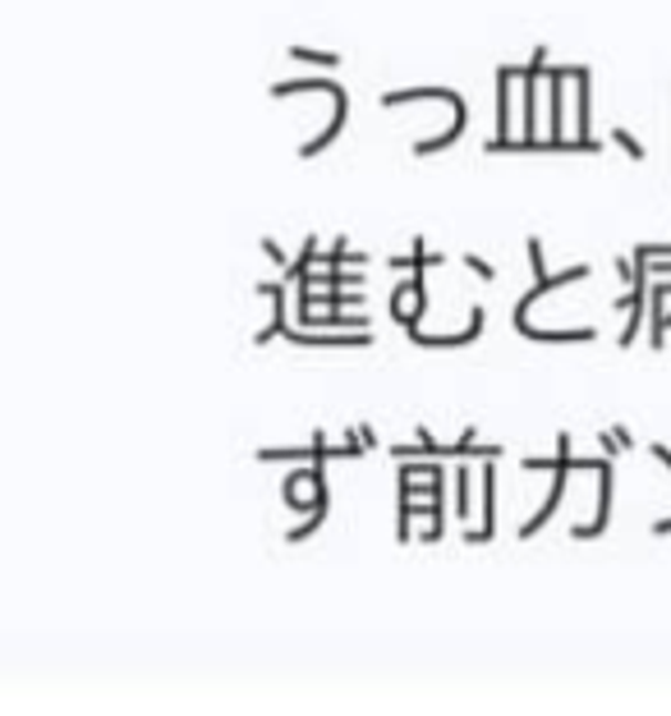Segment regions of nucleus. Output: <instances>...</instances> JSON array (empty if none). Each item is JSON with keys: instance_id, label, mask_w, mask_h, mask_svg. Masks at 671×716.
Listing matches in <instances>:
<instances>
[{"instance_id": "obj_20", "label": "nucleus", "mask_w": 671, "mask_h": 716, "mask_svg": "<svg viewBox=\"0 0 671 716\" xmlns=\"http://www.w3.org/2000/svg\"><path fill=\"white\" fill-rule=\"evenodd\" d=\"M258 243H262V253H267L271 262H281V267H290V262H286V248H281L277 239H258Z\"/></svg>"}, {"instance_id": "obj_18", "label": "nucleus", "mask_w": 671, "mask_h": 716, "mask_svg": "<svg viewBox=\"0 0 671 716\" xmlns=\"http://www.w3.org/2000/svg\"><path fill=\"white\" fill-rule=\"evenodd\" d=\"M465 267H469L478 280H497V267H493V262H483L478 253H465Z\"/></svg>"}, {"instance_id": "obj_2", "label": "nucleus", "mask_w": 671, "mask_h": 716, "mask_svg": "<svg viewBox=\"0 0 671 716\" xmlns=\"http://www.w3.org/2000/svg\"><path fill=\"white\" fill-rule=\"evenodd\" d=\"M483 308L474 303L469 308V326L465 331H455V335H423V331H414L410 340H414V345H423V350H465V345H474V340L483 335Z\"/></svg>"}, {"instance_id": "obj_12", "label": "nucleus", "mask_w": 671, "mask_h": 716, "mask_svg": "<svg viewBox=\"0 0 671 716\" xmlns=\"http://www.w3.org/2000/svg\"><path fill=\"white\" fill-rule=\"evenodd\" d=\"M465 124H469V111H455V120H451V129H446V134H437V138H423V143H414V157H433V152L451 147L455 138L465 134Z\"/></svg>"}, {"instance_id": "obj_23", "label": "nucleus", "mask_w": 671, "mask_h": 716, "mask_svg": "<svg viewBox=\"0 0 671 716\" xmlns=\"http://www.w3.org/2000/svg\"><path fill=\"white\" fill-rule=\"evenodd\" d=\"M354 432H359V442H363V446H369V450H373V446H378V437H373V427H369V423H359V427H354Z\"/></svg>"}, {"instance_id": "obj_13", "label": "nucleus", "mask_w": 671, "mask_h": 716, "mask_svg": "<svg viewBox=\"0 0 671 716\" xmlns=\"http://www.w3.org/2000/svg\"><path fill=\"white\" fill-rule=\"evenodd\" d=\"M290 60H303V65H313V70H336L341 65V55L336 51H309V46H290Z\"/></svg>"}, {"instance_id": "obj_17", "label": "nucleus", "mask_w": 671, "mask_h": 716, "mask_svg": "<svg viewBox=\"0 0 671 716\" xmlns=\"http://www.w3.org/2000/svg\"><path fill=\"white\" fill-rule=\"evenodd\" d=\"M455 510L469 515V469L455 474Z\"/></svg>"}, {"instance_id": "obj_15", "label": "nucleus", "mask_w": 671, "mask_h": 716, "mask_svg": "<svg viewBox=\"0 0 671 716\" xmlns=\"http://www.w3.org/2000/svg\"><path fill=\"white\" fill-rule=\"evenodd\" d=\"M612 143H617V147L626 152L630 162H649V152H644V143H639V138H634L630 129H612Z\"/></svg>"}, {"instance_id": "obj_22", "label": "nucleus", "mask_w": 671, "mask_h": 716, "mask_svg": "<svg viewBox=\"0 0 671 716\" xmlns=\"http://www.w3.org/2000/svg\"><path fill=\"white\" fill-rule=\"evenodd\" d=\"M649 455H653V459H658V464H662V469H667V474H671V450H667V446H662V442H653V446H649Z\"/></svg>"}, {"instance_id": "obj_4", "label": "nucleus", "mask_w": 671, "mask_h": 716, "mask_svg": "<svg viewBox=\"0 0 671 716\" xmlns=\"http://www.w3.org/2000/svg\"><path fill=\"white\" fill-rule=\"evenodd\" d=\"M405 102H446L451 111H465V97L455 87H391V92H382V106H405Z\"/></svg>"}, {"instance_id": "obj_25", "label": "nucleus", "mask_w": 671, "mask_h": 716, "mask_svg": "<svg viewBox=\"0 0 671 716\" xmlns=\"http://www.w3.org/2000/svg\"><path fill=\"white\" fill-rule=\"evenodd\" d=\"M667 533H671V519H658L653 523V538H667Z\"/></svg>"}, {"instance_id": "obj_6", "label": "nucleus", "mask_w": 671, "mask_h": 716, "mask_svg": "<svg viewBox=\"0 0 671 716\" xmlns=\"http://www.w3.org/2000/svg\"><path fill=\"white\" fill-rule=\"evenodd\" d=\"M345 115H350V92H341V97H331V120H327V129H322L313 143H303V147H299V157H303V162H313L318 152H327L336 138H341Z\"/></svg>"}, {"instance_id": "obj_3", "label": "nucleus", "mask_w": 671, "mask_h": 716, "mask_svg": "<svg viewBox=\"0 0 671 716\" xmlns=\"http://www.w3.org/2000/svg\"><path fill=\"white\" fill-rule=\"evenodd\" d=\"M570 280H589V267H566V271H547V276H538L534 280V290L510 308V322L515 318H529V308H534V299H543L547 290H561V286H570Z\"/></svg>"}, {"instance_id": "obj_1", "label": "nucleus", "mask_w": 671, "mask_h": 716, "mask_svg": "<svg viewBox=\"0 0 671 716\" xmlns=\"http://www.w3.org/2000/svg\"><path fill=\"white\" fill-rule=\"evenodd\" d=\"M607 519H612V455H607L602 469H598V515H593V523H575L570 538H575V542H593V538H602Z\"/></svg>"}, {"instance_id": "obj_5", "label": "nucleus", "mask_w": 671, "mask_h": 716, "mask_svg": "<svg viewBox=\"0 0 671 716\" xmlns=\"http://www.w3.org/2000/svg\"><path fill=\"white\" fill-rule=\"evenodd\" d=\"M258 294H267L271 303H277V308H271V322L254 335V345H271V340H277V335H286V286H281V280H258Z\"/></svg>"}, {"instance_id": "obj_14", "label": "nucleus", "mask_w": 671, "mask_h": 716, "mask_svg": "<svg viewBox=\"0 0 671 716\" xmlns=\"http://www.w3.org/2000/svg\"><path fill=\"white\" fill-rule=\"evenodd\" d=\"M327 510H331V501H322V506H318V510H313L309 519H303L299 528H290V533H286V542H303V538H313V533H318V528L327 523Z\"/></svg>"}, {"instance_id": "obj_10", "label": "nucleus", "mask_w": 671, "mask_h": 716, "mask_svg": "<svg viewBox=\"0 0 671 716\" xmlns=\"http://www.w3.org/2000/svg\"><path fill=\"white\" fill-rule=\"evenodd\" d=\"M589 87H593V74H589V65H579V70H575V106H579V134H575V138H589V120H593V97H589Z\"/></svg>"}, {"instance_id": "obj_7", "label": "nucleus", "mask_w": 671, "mask_h": 716, "mask_svg": "<svg viewBox=\"0 0 671 716\" xmlns=\"http://www.w3.org/2000/svg\"><path fill=\"white\" fill-rule=\"evenodd\" d=\"M493 523H497V469L483 464V528H469L465 542H493Z\"/></svg>"}, {"instance_id": "obj_24", "label": "nucleus", "mask_w": 671, "mask_h": 716, "mask_svg": "<svg viewBox=\"0 0 671 716\" xmlns=\"http://www.w3.org/2000/svg\"><path fill=\"white\" fill-rule=\"evenodd\" d=\"M612 437H617V442H621V450H634V437H630V432H626V427H621V423H617V427H612Z\"/></svg>"}, {"instance_id": "obj_19", "label": "nucleus", "mask_w": 671, "mask_h": 716, "mask_svg": "<svg viewBox=\"0 0 671 716\" xmlns=\"http://www.w3.org/2000/svg\"><path fill=\"white\" fill-rule=\"evenodd\" d=\"M386 267H391V271H419V258H414V253H410V258H405V253H391Z\"/></svg>"}, {"instance_id": "obj_16", "label": "nucleus", "mask_w": 671, "mask_h": 716, "mask_svg": "<svg viewBox=\"0 0 671 716\" xmlns=\"http://www.w3.org/2000/svg\"><path fill=\"white\" fill-rule=\"evenodd\" d=\"M405 294H414V280H395V290H391V322L395 326L405 322Z\"/></svg>"}, {"instance_id": "obj_9", "label": "nucleus", "mask_w": 671, "mask_h": 716, "mask_svg": "<svg viewBox=\"0 0 671 716\" xmlns=\"http://www.w3.org/2000/svg\"><path fill=\"white\" fill-rule=\"evenodd\" d=\"M515 331L529 335V340H543V345H547V340H553V345H593V340H598V331H593V326H575V331H538L534 322H525V326H515Z\"/></svg>"}, {"instance_id": "obj_21", "label": "nucleus", "mask_w": 671, "mask_h": 716, "mask_svg": "<svg viewBox=\"0 0 671 716\" xmlns=\"http://www.w3.org/2000/svg\"><path fill=\"white\" fill-rule=\"evenodd\" d=\"M525 70H534V74H547V46H538L534 55H529V65Z\"/></svg>"}, {"instance_id": "obj_8", "label": "nucleus", "mask_w": 671, "mask_h": 716, "mask_svg": "<svg viewBox=\"0 0 671 716\" xmlns=\"http://www.w3.org/2000/svg\"><path fill=\"white\" fill-rule=\"evenodd\" d=\"M671 299V280H649V345L653 350H662V340H667V331H662V303Z\"/></svg>"}, {"instance_id": "obj_11", "label": "nucleus", "mask_w": 671, "mask_h": 716, "mask_svg": "<svg viewBox=\"0 0 671 716\" xmlns=\"http://www.w3.org/2000/svg\"><path fill=\"white\" fill-rule=\"evenodd\" d=\"M515 65H502L497 70V138H506L510 134V83H515Z\"/></svg>"}]
</instances>
